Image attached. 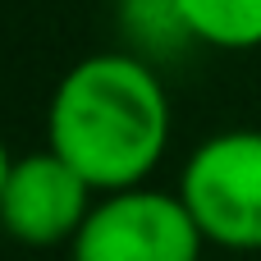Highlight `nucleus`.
Masks as SVG:
<instances>
[{"label": "nucleus", "mask_w": 261, "mask_h": 261, "mask_svg": "<svg viewBox=\"0 0 261 261\" xmlns=\"http://www.w3.org/2000/svg\"><path fill=\"white\" fill-rule=\"evenodd\" d=\"M96 197L101 193L50 147L14 156V170L0 193V229L23 248H60L78 239Z\"/></svg>", "instance_id": "nucleus-4"}, {"label": "nucleus", "mask_w": 261, "mask_h": 261, "mask_svg": "<svg viewBox=\"0 0 261 261\" xmlns=\"http://www.w3.org/2000/svg\"><path fill=\"white\" fill-rule=\"evenodd\" d=\"M9 170H14V156H9V142H5V133H0V193H5V179H9Z\"/></svg>", "instance_id": "nucleus-7"}, {"label": "nucleus", "mask_w": 261, "mask_h": 261, "mask_svg": "<svg viewBox=\"0 0 261 261\" xmlns=\"http://www.w3.org/2000/svg\"><path fill=\"white\" fill-rule=\"evenodd\" d=\"M202 239L225 252H261V128L202 138L174 188Z\"/></svg>", "instance_id": "nucleus-2"}, {"label": "nucleus", "mask_w": 261, "mask_h": 261, "mask_svg": "<svg viewBox=\"0 0 261 261\" xmlns=\"http://www.w3.org/2000/svg\"><path fill=\"white\" fill-rule=\"evenodd\" d=\"M46 147L96 193L142 188L170 147V92L133 50L83 55L50 92Z\"/></svg>", "instance_id": "nucleus-1"}, {"label": "nucleus", "mask_w": 261, "mask_h": 261, "mask_svg": "<svg viewBox=\"0 0 261 261\" xmlns=\"http://www.w3.org/2000/svg\"><path fill=\"white\" fill-rule=\"evenodd\" d=\"M193 46L211 50H257L261 0H174Z\"/></svg>", "instance_id": "nucleus-5"}, {"label": "nucleus", "mask_w": 261, "mask_h": 261, "mask_svg": "<svg viewBox=\"0 0 261 261\" xmlns=\"http://www.w3.org/2000/svg\"><path fill=\"white\" fill-rule=\"evenodd\" d=\"M202 248L206 239L184 197L142 184L96 197L69 261H202Z\"/></svg>", "instance_id": "nucleus-3"}, {"label": "nucleus", "mask_w": 261, "mask_h": 261, "mask_svg": "<svg viewBox=\"0 0 261 261\" xmlns=\"http://www.w3.org/2000/svg\"><path fill=\"white\" fill-rule=\"evenodd\" d=\"M119 23L128 32V41L138 46L133 55H151V50H174V46H193L174 0H124L119 5Z\"/></svg>", "instance_id": "nucleus-6"}]
</instances>
